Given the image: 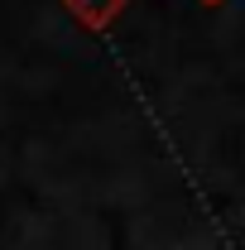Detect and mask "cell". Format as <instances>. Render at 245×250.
I'll list each match as a JSON object with an SVG mask.
<instances>
[{
	"instance_id": "cell-1",
	"label": "cell",
	"mask_w": 245,
	"mask_h": 250,
	"mask_svg": "<svg viewBox=\"0 0 245 250\" xmlns=\"http://www.w3.org/2000/svg\"><path fill=\"white\" fill-rule=\"evenodd\" d=\"M62 10H67L87 34H101V29H111L125 10H130V0H62Z\"/></svg>"
},
{
	"instance_id": "cell-2",
	"label": "cell",
	"mask_w": 245,
	"mask_h": 250,
	"mask_svg": "<svg viewBox=\"0 0 245 250\" xmlns=\"http://www.w3.org/2000/svg\"><path fill=\"white\" fill-rule=\"evenodd\" d=\"M202 5H221V0H202Z\"/></svg>"
}]
</instances>
